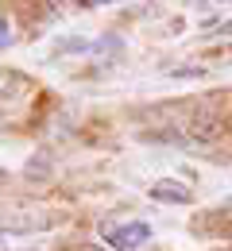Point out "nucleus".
Returning a JSON list of instances; mask_svg holds the SVG:
<instances>
[{"label":"nucleus","instance_id":"1","mask_svg":"<svg viewBox=\"0 0 232 251\" xmlns=\"http://www.w3.org/2000/svg\"><path fill=\"white\" fill-rule=\"evenodd\" d=\"M104 236H108V244H116L120 251H135L139 244H147V236H151V224L135 220V224H124V228H104Z\"/></svg>","mask_w":232,"mask_h":251},{"label":"nucleus","instance_id":"2","mask_svg":"<svg viewBox=\"0 0 232 251\" xmlns=\"http://www.w3.org/2000/svg\"><path fill=\"white\" fill-rule=\"evenodd\" d=\"M151 197H155V201H166V205H186L194 193H190V186H182V182L163 178V182H155V186H151Z\"/></svg>","mask_w":232,"mask_h":251},{"label":"nucleus","instance_id":"3","mask_svg":"<svg viewBox=\"0 0 232 251\" xmlns=\"http://www.w3.org/2000/svg\"><path fill=\"white\" fill-rule=\"evenodd\" d=\"M8 35H12V27H8V20H4V16H0V47H8V43H12V39H8Z\"/></svg>","mask_w":232,"mask_h":251},{"label":"nucleus","instance_id":"4","mask_svg":"<svg viewBox=\"0 0 232 251\" xmlns=\"http://www.w3.org/2000/svg\"><path fill=\"white\" fill-rule=\"evenodd\" d=\"M85 251H108V248H85Z\"/></svg>","mask_w":232,"mask_h":251}]
</instances>
